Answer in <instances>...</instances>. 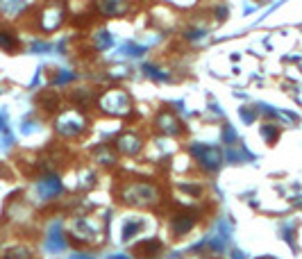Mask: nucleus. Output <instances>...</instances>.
Wrapping results in <instances>:
<instances>
[{
	"mask_svg": "<svg viewBox=\"0 0 302 259\" xmlns=\"http://www.w3.org/2000/svg\"><path fill=\"white\" fill-rule=\"evenodd\" d=\"M119 200L127 207H136V209L154 207V205H159V200H161V189H159V184L150 182V180L132 177V180L121 184Z\"/></svg>",
	"mask_w": 302,
	"mask_h": 259,
	"instance_id": "obj_1",
	"label": "nucleus"
},
{
	"mask_svg": "<svg viewBox=\"0 0 302 259\" xmlns=\"http://www.w3.org/2000/svg\"><path fill=\"white\" fill-rule=\"evenodd\" d=\"M189 153L198 164V168L205 173H218L223 162H225L223 153L216 146H209V143H191Z\"/></svg>",
	"mask_w": 302,
	"mask_h": 259,
	"instance_id": "obj_2",
	"label": "nucleus"
},
{
	"mask_svg": "<svg viewBox=\"0 0 302 259\" xmlns=\"http://www.w3.org/2000/svg\"><path fill=\"white\" fill-rule=\"evenodd\" d=\"M98 107H100L107 116L125 118L132 114V98L125 94L123 89H112V91H107L105 96H100Z\"/></svg>",
	"mask_w": 302,
	"mask_h": 259,
	"instance_id": "obj_3",
	"label": "nucleus"
},
{
	"mask_svg": "<svg viewBox=\"0 0 302 259\" xmlns=\"http://www.w3.org/2000/svg\"><path fill=\"white\" fill-rule=\"evenodd\" d=\"M100 225L91 221L89 216H77L73 221V227H71V234H73V241H77V246H87V243H93L100 239Z\"/></svg>",
	"mask_w": 302,
	"mask_h": 259,
	"instance_id": "obj_4",
	"label": "nucleus"
},
{
	"mask_svg": "<svg viewBox=\"0 0 302 259\" xmlns=\"http://www.w3.org/2000/svg\"><path fill=\"white\" fill-rule=\"evenodd\" d=\"M64 194V182H61V177L57 173H43L39 177V182H36V195L41 198L43 202H50L55 198H60Z\"/></svg>",
	"mask_w": 302,
	"mask_h": 259,
	"instance_id": "obj_5",
	"label": "nucleus"
},
{
	"mask_svg": "<svg viewBox=\"0 0 302 259\" xmlns=\"http://www.w3.org/2000/svg\"><path fill=\"white\" fill-rule=\"evenodd\" d=\"M43 248H46L50 255H61L66 248H68V236H66V230H64V223H61V221H53V223L48 225Z\"/></svg>",
	"mask_w": 302,
	"mask_h": 259,
	"instance_id": "obj_6",
	"label": "nucleus"
},
{
	"mask_svg": "<svg viewBox=\"0 0 302 259\" xmlns=\"http://www.w3.org/2000/svg\"><path fill=\"white\" fill-rule=\"evenodd\" d=\"M196 225H198V216L186 212V209L175 212L171 216V221H168V227H171L173 239H184L186 234H191V232L196 230Z\"/></svg>",
	"mask_w": 302,
	"mask_h": 259,
	"instance_id": "obj_7",
	"label": "nucleus"
},
{
	"mask_svg": "<svg viewBox=\"0 0 302 259\" xmlns=\"http://www.w3.org/2000/svg\"><path fill=\"white\" fill-rule=\"evenodd\" d=\"M55 128H57V134L60 136L75 139V136L84 134V130H87V121H84V116H80V114H61V116L57 118Z\"/></svg>",
	"mask_w": 302,
	"mask_h": 259,
	"instance_id": "obj_8",
	"label": "nucleus"
},
{
	"mask_svg": "<svg viewBox=\"0 0 302 259\" xmlns=\"http://www.w3.org/2000/svg\"><path fill=\"white\" fill-rule=\"evenodd\" d=\"M114 148H116V153L119 155H125V157H136V155H141L143 150V139L136 132H119L116 139H114Z\"/></svg>",
	"mask_w": 302,
	"mask_h": 259,
	"instance_id": "obj_9",
	"label": "nucleus"
},
{
	"mask_svg": "<svg viewBox=\"0 0 302 259\" xmlns=\"http://www.w3.org/2000/svg\"><path fill=\"white\" fill-rule=\"evenodd\" d=\"M64 7L60 5H48L43 7L41 12V18H39V25H41L43 32H55V30H60L61 23H64Z\"/></svg>",
	"mask_w": 302,
	"mask_h": 259,
	"instance_id": "obj_10",
	"label": "nucleus"
},
{
	"mask_svg": "<svg viewBox=\"0 0 302 259\" xmlns=\"http://www.w3.org/2000/svg\"><path fill=\"white\" fill-rule=\"evenodd\" d=\"M154 125H157V130H159V134H164V136H180L182 134V123H180V118L171 112L157 114Z\"/></svg>",
	"mask_w": 302,
	"mask_h": 259,
	"instance_id": "obj_11",
	"label": "nucleus"
},
{
	"mask_svg": "<svg viewBox=\"0 0 302 259\" xmlns=\"http://www.w3.org/2000/svg\"><path fill=\"white\" fill-rule=\"evenodd\" d=\"M164 253V243L159 239H146L134 246V257L136 259H157Z\"/></svg>",
	"mask_w": 302,
	"mask_h": 259,
	"instance_id": "obj_12",
	"label": "nucleus"
},
{
	"mask_svg": "<svg viewBox=\"0 0 302 259\" xmlns=\"http://www.w3.org/2000/svg\"><path fill=\"white\" fill-rule=\"evenodd\" d=\"M143 230H146V221L143 218H125L121 223V243L134 241Z\"/></svg>",
	"mask_w": 302,
	"mask_h": 259,
	"instance_id": "obj_13",
	"label": "nucleus"
},
{
	"mask_svg": "<svg viewBox=\"0 0 302 259\" xmlns=\"http://www.w3.org/2000/svg\"><path fill=\"white\" fill-rule=\"evenodd\" d=\"M91 157L95 159V164H98V166L109 168V166L116 164L119 153H116V148H112V146H95L93 150H91Z\"/></svg>",
	"mask_w": 302,
	"mask_h": 259,
	"instance_id": "obj_14",
	"label": "nucleus"
},
{
	"mask_svg": "<svg viewBox=\"0 0 302 259\" xmlns=\"http://www.w3.org/2000/svg\"><path fill=\"white\" fill-rule=\"evenodd\" d=\"M98 9L105 16H121L130 9V0H98Z\"/></svg>",
	"mask_w": 302,
	"mask_h": 259,
	"instance_id": "obj_15",
	"label": "nucleus"
},
{
	"mask_svg": "<svg viewBox=\"0 0 302 259\" xmlns=\"http://www.w3.org/2000/svg\"><path fill=\"white\" fill-rule=\"evenodd\" d=\"M30 5V0H0V12L5 14V16H18V14H23Z\"/></svg>",
	"mask_w": 302,
	"mask_h": 259,
	"instance_id": "obj_16",
	"label": "nucleus"
},
{
	"mask_svg": "<svg viewBox=\"0 0 302 259\" xmlns=\"http://www.w3.org/2000/svg\"><path fill=\"white\" fill-rule=\"evenodd\" d=\"M0 259H36V257L30 246H14L9 250H5V255Z\"/></svg>",
	"mask_w": 302,
	"mask_h": 259,
	"instance_id": "obj_17",
	"label": "nucleus"
},
{
	"mask_svg": "<svg viewBox=\"0 0 302 259\" xmlns=\"http://www.w3.org/2000/svg\"><path fill=\"white\" fill-rule=\"evenodd\" d=\"M296 232H298V225L293 223V221H286V223H282V227H279L282 239H284V241L289 243L293 250H296Z\"/></svg>",
	"mask_w": 302,
	"mask_h": 259,
	"instance_id": "obj_18",
	"label": "nucleus"
},
{
	"mask_svg": "<svg viewBox=\"0 0 302 259\" xmlns=\"http://www.w3.org/2000/svg\"><path fill=\"white\" fill-rule=\"evenodd\" d=\"M95 180H98L95 171H91V168H82L80 171V189L82 191H91L95 187Z\"/></svg>",
	"mask_w": 302,
	"mask_h": 259,
	"instance_id": "obj_19",
	"label": "nucleus"
},
{
	"mask_svg": "<svg viewBox=\"0 0 302 259\" xmlns=\"http://www.w3.org/2000/svg\"><path fill=\"white\" fill-rule=\"evenodd\" d=\"M261 134H264V139H266L268 143H275L279 136V128H275V125H264V128H261Z\"/></svg>",
	"mask_w": 302,
	"mask_h": 259,
	"instance_id": "obj_20",
	"label": "nucleus"
},
{
	"mask_svg": "<svg viewBox=\"0 0 302 259\" xmlns=\"http://www.w3.org/2000/svg\"><path fill=\"white\" fill-rule=\"evenodd\" d=\"M223 141L225 143H237L239 141V136H237V130L232 128V125H225V128H223Z\"/></svg>",
	"mask_w": 302,
	"mask_h": 259,
	"instance_id": "obj_21",
	"label": "nucleus"
},
{
	"mask_svg": "<svg viewBox=\"0 0 302 259\" xmlns=\"http://www.w3.org/2000/svg\"><path fill=\"white\" fill-rule=\"evenodd\" d=\"M95 46L98 48H109L112 46V36H109V32H98V34H95Z\"/></svg>",
	"mask_w": 302,
	"mask_h": 259,
	"instance_id": "obj_22",
	"label": "nucleus"
},
{
	"mask_svg": "<svg viewBox=\"0 0 302 259\" xmlns=\"http://www.w3.org/2000/svg\"><path fill=\"white\" fill-rule=\"evenodd\" d=\"M14 36L12 34H7V32H0V48H7V50H12L14 48Z\"/></svg>",
	"mask_w": 302,
	"mask_h": 259,
	"instance_id": "obj_23",
	"label": "nucleus"
},
{
	"mask_svg": "<svg viewBox=\"0 0 302 259\" xmlns=\"http://www.w3.org/2000/svg\"><path fill=\"white\" fill-rule=\"evenodd\" d=\"M68 259H98V257H95L91 250H84L82 248V250H75V253L68 255Z\"/></svg>",
	"mask_w": 302,
	"mask_h": 259,
	"instance_id": "obj_24",
	"label": "nucleus"
},
{
	"mask_svg": "<svg viewBox=\"0 0 302 259\" xmlns=\"http://www.w3.org/2000/svg\"><path fill=\"white\" fill-rule=\"evenodd\" d=\"M71 80H73V73L61 71L60 75H57V80H55V82H57V84H66V82H71Z\"/></svg>",
	"mask_w": 302,
	"mask_h": 259,
	"instance_id": "obj_25",
	"label": "nucleus"
},
{
	"mask_svg": "<svg viewBox=\"0 0 302 259\" xmlns=\"http://www.w3.org/2000/svg\"><path fill=\"white\" fill-rule=\"evenodd\" d=\"M230 259H250V257L243 253V250H239V248H232V250H230Z\"/></svg>",
	"mask_w": 302,
	"mask_h": 259,
	"instance_id": "obj_26",
	"label": "nucleus"
},
{
	"mask_svg": "<svg viewBox=\"0 0 302 259\" xmlns=\"http://www.w3.org/2000/svg\"><path fill=\"white\" fill-rule=\"evenodd\" d=\"M32 50H36V53H46V50H50V43H36V46H32Z\"/></svg>",
	"mask_w": 302,
	"mask_h": 259,
	"instance_id": "obj_27",
	"label": "nucleus"
},
{
	"mask_svg": "<svg viewBox=\"0 0 302 259\" xmlns=\"http://www.w3.org/2000/svg\"><path fill=\"white\" fill-rule=\"evenodd\" d=\"M0 130L7 132V114L5 112H0Z\"/></svg>",
	"mask_w": 302,
	"mask_h": 259,
	"instance_id": "obj_28",
	"label": "nucleus"
},
{
	"mask_svg": "<svg viewBox=\"0 0 302 259\" xmlns=\"http://www.w3.org/2000/svg\"><path fill=\"white\" fill-rule=\"evenodd\" d=\"M105 259H132L130 255H125V253H119V255H107Z\"/></svg>",
	"mask_w": 302,
	"mask_h": 259,
	"instance_id": "obj_29",
	"label": "nucleus"
},
{
	"mask_svg": "<svg viewBox=\"0 0 302 259\" xmlns=\"http://www.w3.org/2000/svg\"><path fill=\"white\" fill-rule=\"evenodd\" d=\"M257 259H277V257H272V255H261V257H257Z\"/></svg>",
	"mask_w": 302,
	"mask_h": 259,
	"instance_id": "obj_30",
	"label": "nucleus"
}]
</instances>
